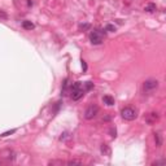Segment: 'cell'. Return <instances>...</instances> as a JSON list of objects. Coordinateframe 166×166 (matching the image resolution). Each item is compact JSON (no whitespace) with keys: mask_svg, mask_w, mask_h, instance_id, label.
<instances>
[{"mask_svg":"<svg viewBox=\"0 0 166 166\" xmlns=\"http://www.w3.org/2000/svg\"><path fill=\"white\" fill-rule=\"evenodd\" d=\"M85 86L82 85L81 82H75V83H73V85L70 86V95H71V99L73 100H79L83 97V95H85Z\"/></svg>","mask_w":166,"mask_h":166,"instance_id":"obj_1","label":"cell"},{"mask_svg":"<svg viewBox=\"0 0 166 166\" xmlns=\"http://www.w3.org/2000/svg\"><path fill=\"white\" fill-rule=\"evenodd\" d=\"M158 86H160V82H158L157 79L149 78V79H147V81L143 83V87H141V90H143L144 94L150 95V94H153V92L158 88Z\"/></svg>","mask_w":166,"mask_h":166,"instance_id":"obj_2","label":"cell"},{"mask_svg":"<svg viewBox=\"0 0 166 166\" xmlns=\"http://www.w3.org/2000/svg\"><path fill=\"white\" fill-rule=\"evenodd\" d=\"M121 116L126 121H134L138 118V109L133 108V106H126L121 110Z\"/></svg>","mask_w":166,"mask_h":166,"instance_id":"obj_3","label":"cell"},{"mask_svg":"<svg viewBox=\"0 0 166 166\" xmlns=\"http://www.w3.org/2000/svg\"><path fill=\"white\" fill-rule=\"evenodd\" d=\"M90 42L92 43L94 46H99L104 42V34L102 31H100L99 29H95L90 33Z\"/></svg>","mask_w":166,"mask_h":166,"instance_id":"obj_4","label":"cell"},{"mask_svg":"<svg viewBox=\"0 0 166 166\" xmlns=\"http://www.w3.org/2000/svg\"><path fill=\"white\" fill-rule=\"evenodd\" d=\"M99 106H97L96 104H91V105H88L86 108V110H85V113H83V116H85V118L86 119H94L95 117L99 114Z\"/></svg>","mask_w":166,"mask_h":166,"instance_id":"obj_5","label":"cell"},{"mask_svg":"<svg viewBox=\"0 0 166 166\" xmlns=\"http://www.w3.org/2000/svg\"><path fill=\"white\" fill-rule=\"evenodd\" d=\"M0 157L7 160V161H12L16 157V153H14L12 149H5V150H2V152H0Z\"/></svg>","mask_w":166,"mask_h":166,"instance_id":"obj_6","label":"cell"},{"mask_svg":"<svg viewBox=\"0 0 166 166\" xmlns=\"http://www.w3.org/2000/svg\"><path fill=\"white\" fill-rule=\"evenodd\" d=\"M158 119H160V116L157 112H150V113H148L147 117H145V121H147V123H149V125L156 123Z\"/></svg>","mask_w":166,"mask_h":166,"instance_id":"obj_7","label":"cell"},{"mask_svg":"<svg viewBox=\"0 0 166 166\" xmlns=\"http://www.w3.org/2000/svg\"><path fill=\"white\" fill-rule=\"evenodd\" d=\"M102 102L108 106H112V105H114V97H112L110 95H105L102 97Z\"/></svg>","mask_w":166,"mask_h":166,"instance_id":"obj_8","label":"cell"},{"mask_svg":"<svg viewBox=\"0 0 166 166\" xmlns=\"http://www.w3.org/2000/svg\"><path fill=\"white\" fill-rule=\"evenodd\" d=\"M144 11H145V12H148V13H153V12L157 11V7H156V4L149 3V4H147V5L144 7Z\"/></svg>","mask_w":166,"mask_h":166,"instance_id":"obj_9","label":"cell"},{"mask_svg":"<svg viewBox=\"0 0 166 166\" xmlns=\"http://www.w3.org/2000/svg\"><path fill=\"white\" fill-rule=\"evenodd\" d=\"M154 141H156V147H161L162 145V136L160 133H154Z\"/></svg>","mask_w":166,"mask_h":166,"instance_id":"obj_10","label":"cell"},{"mask_svg":"<svg viewBox=\"0 0 166 166\" xmlns=\"http://www.w3.org/2000/svg\"><path fill=\"white\" fill-rule=\"evenodd\" d=\"M22 27L25 29V30H33L35 26H34V23L31 21H23L22 22Z\"/></svg>","mask_w":166,"mask_h":166,"instance_id":"obj_11","label":"cell"},{"mask_svg":"<svg viewBox=\"0 0 166 166\" xmlns=\"http://www.w3.org/2000/svg\"><path fill=\"white\" fill-rule=\"evenodd\" d=\"M67 88H69V79H65L62 83V90H61V95H66Z\"/></svg>","mask_w":166,"mask_h":166,"instance_id":"obj_12","label":"cell"},{"mask_svg":"<svg viewBox=\"0 0 166 166\" xmlns=\"http://www.w3.org/2000/svg\"><path fill=\"white\" fill-rule=\"evenodd\" d=\"M101 153H104V154H110V149L108 148V145H106V144H102V145H101Z\"/></svg>","mask_w":166,"mask_h":166,"instance_id":"obj_13","label":"cell"},{"mask_svg":"<svg viewBox=\"0 0 166 166\" xmlns=\"http://www.w3.org/2000/svg\"><path fill=\"white\" fill-rule=\"evenodd\" d=\"M104 30L108 31V33H114V31H116V26H114V25H110V23H109V25L105 26Z\"/></svg>","mask_w":166,"mask_h":166,"instance_id":"obj_14","label":"cell"},{"mask_svg":"<svg viewBox=\"0 0 166 166\" xmlns=\"http://www.w3.org/2000/svg\"><path fill=\"white\" fill-rule=\"evenodd\" d=\"M83 86H85L86 91H90L92 87H94V83H92V82H86V83H83Z\"/></svg>","mask_w":166,"mask_h":166,"instance_id":"obj_15","label":"cell"},{"mask_svg":"<svg viewBox=\"0 0 166 166\" xmlns=\"http://www.w3.org/2000/svg\"><path fill=\"white\" fill-rule=\"evenodd\" d=\"M14 133H16V129H13V130H11V131H5V133H3V134L0 135V136H2V138H4V136L12 135V134H14Z\"/></svg>","mask_w":166,"mask_h":166,"instance_id":"obj_16","label":"cell"},{"mask_svg":"<svg viewBox=\"0 0 166 166\" xmlns=\"http://www.w3.org/2000/svg\"><path fill=\"white\" fill-rule=\"evenodd\" d=\"M67 165H82V162H81V161L71 160V161H67Z\"/></svg>","mask_w":166,"mask_h":166,"instance_id":"obj_17","label":"cell"},{"mask_svg":"<svg viewBox=\"0 0 166 166\" xmlns=\"http://www.w3.org/2000/svg\"><path fill=\"white\" fill-rule=\"evenodd\" d=\"M165 164V160H161V161H156V162H153L152 165L153 166H157V165H164Z\"/></svg>","mask_w":166,"mask_h":166,"instance_id":"obj_18","label":"cell"},{"mask_svg":"<svg viewBox=\"0 0 166 166\" xmlns=\"http://www.w3.org/2000/svg\"><path fill=\"white\" fill-rule=\"evenodd\" d=\"M8 16H7V13L5 12H3V11H0V18H4V19H5Z\"/></svg>","mask_w":166,"mask_h":166,"instance_id":"obj_19","label":"cell"},{"mask_svg":"<svg viewBox=\"0 0 166 166\" xmlns=\"http://www.w3.org/2000/svg\"><path fill=\"white\" fill-rule=\"evenodd\" d=\"M110 133H112V136H113V138H116V136H117V135H116V134H117V133H116V129H112Z\"/></svg>","mask_w":166,"mask_h":166,"instance_id":"obj_20","label":"cell"},{"mask_svg":"<svg viewBox=\"0 0 166 166\" xmlns=\"http://www.w3.org/2000/svg\"><path fill=\"white\" fill-rule=\"evenodd\" d=\"M82 66H83V69H85V70L87 69V65H86V62H85V61H82Z\"/></svg>","mask_w":166,"mask_h":166,"instance_id":"obj_21","label":"cell"}]
</instances>
